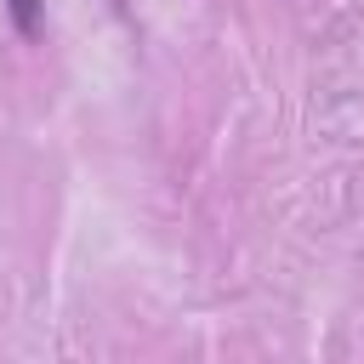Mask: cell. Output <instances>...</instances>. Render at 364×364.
<instances>
[{"instance_id":"6da1fadb","label":"cell","mask_w":364,"mask_h":364,"mask_svg":"<svg viewBox=\"0 0 364 364\" xmlns=\"http://www.w3.org/2000/svg\"><path fill=\"white\" fill-rule=\"evenodd\" d=\"M11 17L23 23V34H34V0H11Z\"/></svg>"}]
</instances>
